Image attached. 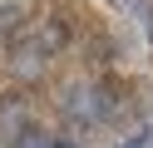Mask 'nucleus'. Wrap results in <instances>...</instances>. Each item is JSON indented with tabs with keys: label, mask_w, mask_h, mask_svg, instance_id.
<instances>
[{
	"label": "nucleus",
	"mask_w": 153,
	"mask_h": 148,
	"mask_svg": "<svg viewBox=\"0 0 153 148\" xmlns=\"http://www.w3.org/2000/svg\"><path fill=\"white\" fill-rule=\"evenodd\" d=\"M89 94H94V114H99V123H114V118L128 114V89L114 84V79H94Z\"/></svg>",
	"instance_id": "2"
},
{
	"label": "nucleus",
	"mask_w": 153,
	"mask_h": 148,
	"mask_svg": "<svg viewBox=\"0 0 153 148\" xmlns=\"http://www.w3.org/2000/svg\"><path fill=\"white\" fill-rule=\"evenodd\" d=\"M5 69H10L15 79H40L45 69H50V49H45L40 35H35V20H30V30L5 49Z\"/></svg>",
	"instance_id": "1"
},
{
	"label": "nucleus",
	"mask_w": 153,
	"mask_h": 148,
	"mask_svg": "<svg viewBox=\"0 0 153 148\" xmlns=\"http://www.w3.org/2000/svg\"><path fill=\"white\" fill-rule=\"evenodd\" d=\"M30 20H35V15L20 5V0H5V5H0V49H10L15 39L30 30Z\"/></svg>",
	"instance_id": "5"
},
{
	"label": "nucleus",
	"mask_w": 153,
	"mask_h": 148,
	"mask_svg": "<svg viewBox=\"0 0 153 148\" xmlns=\"http://www.w3.org/2000/svg\"><path fill=\"white\" fill-rule=\"evenodd\" d=\"M30 118L35 114H30V99H25V94H0V133H5V138L20 133Z\"/></svg>",
	"instance_id": "6"
},
{
	"label": "nucleus",
	"mask_w": 153,
	"mask_h": 148,
	"mask_svg": "<svg viewBox=\"0 0 153 148\" xmlns=\"http://www.w3.org/2000/svg\"><path fill=\"white\" fill-rule=\"evenodd\" d=\"M10 148H50V133H45V128L30 118L20 133H10Z\"/></svg>",
	"instance_id": "7"
},
{
	"label": "nucleus",
	"mask_w": 153,
	"mask_h": 148,
	"mask_svg": "<svg viewBox=\"0 0 153 148\" xmlns=\"http://www.w3.org/2000/svg\"><path fill=\"white\" fill-rule=\"evenodd\" d=\"M74 15H64V10H50L45 20H35V35H40V45L50 49V54H59V49H69V39H74Z\"/></svg>",
	"instance_id": "3"
},
{
	"label": "nucleus",
	"mask_w": 153,
	"mask_h": 148,
	"mask_svg": "<svg viewBox=\"0 0 153 148\" xmlns=\"http://www.w3.org/2000/svg\"><path fill=\"white\" fill-rule=\"evenodd\" d=\"M59 114L69 118V123H79V128H94V123H99L89 84H69V89H64V94H59Z\"/></svg>",
	"instance_id": "4"
},
{
	"label": "nucleus",
	"mask_w": 153,
	"mask_h": 148,
	"mask_svg": "<svg viewBox=\"0 0 153 148\" xmlns=\"http://www.w3.org/2000/svg\"><path fill=\"white\" fill-rule=\"evenodd\" d=\"M50 148H79V143H69V138H50Z\"/></svg>",
	"instance_id": "8"
}]
</instances>
